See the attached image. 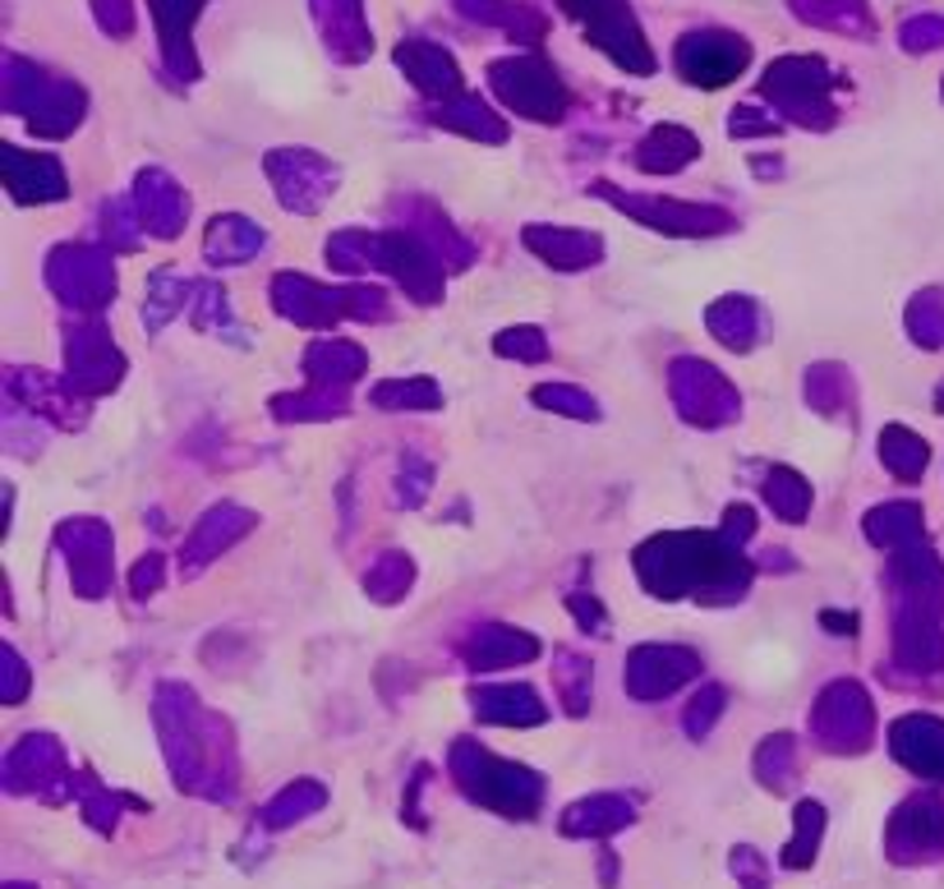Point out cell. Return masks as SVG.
Segmentation results:
<instances>
[{
	"label": "cell",
	"instance_id": "1",
	"mask_svg": "<svg viewBox=\"0 0 944 889\" xmlns=\"http://www.w3.org/2000/svg\"><path fill=\"white\" fill-rule=\"evenodd\" d=\"M636 567L654 595H696V599H738L751 580V567L738 558V544L719 535H659L650 539Z\"/></svg>",
	"mask_w": 944,
	"mask_h": 889
},
{
	"label": "cell",
	"instance_id": "2",
	"mask_svg": "<svg viewBox=\"0 0 944 889\" xmlns=\"http://www.w3.org/2000/svg\"><path fill=\"white\" fill-rule=\"evenodd\" d=\"M456 775L461 784L484 797L489 807H503V811H535V797H539V779L526 775L521 765H507V760H494L489 751H479L470 742L456 747Z\"/></svg>",
	"mask_w": 944,
	"mask_h": 889
},
{
	"label": "cell",
	"instance_id": "3",
	"mask_svg": "<svg viewBox=\"0 0 944 889\" xmlns=\"http://www.w3.org/2000/svg\"><path fill=\"white\" fill-rule=\"evenodd\" d=\"M51 286L74 310H98L115 295L111 259L102 250H88V244H60V254L51 259Z\"/></svg>",
	"mask_w": 944,
	"mask_h": 889
},
{
	"label": "cell",
	"instance_id": "4",
	"mask_svg": "<svg viewBox=\"0 0 944 889\" xmlns=\"http://www.w3.org/2000/svg\"><path fill=\"white\" fill-rule=\"evenodd\" d=\"M815 733L834 751H862L871 738V700L857 683H834L815 700Z\"/></svg>",
	"mask_w": 944,
	"mask_h": 889
},
{
	"label": "cell",
	"instance_id": "5",
	"mask_svg": "<svg viewBox=\"0 0 944 889\" xmlns=\"http://www.w3.org/2000/svg\"><path fill=\"white\" fill-rule=\"evenodd\" d=\"M673 396H678V411L691 424H706V428L738 415V392L723 383L719 370H710V364H700V360H687L673 370Z\"/></svg>",
	"mask_w": 944,
	"mask_h": 889
},
{
	"label": "cell",
	"instance_id": "6",
	"mask_svg": "<svg viewBox=\"0 0 944 889\" xmlns=\"http://www.w3.org/2000/svg\"><path fill=\"white\" fill-rule=\"evenodd\" d=\"M700 673V659L682 646H641L627 664V687L641 700H659L668 691H678Z\"/></svg>",
	"mask_w": 944,
	"mask_h": 889
},
{
	"label": "cell",
	"instance_id": "7",
	"mask_svg": "<svg viewBox=\"0 0 944 889\" xmlns=\"http://www.w3.org/2000/svg\"><path fill=\"white\" fill-rule=\"evenodd\" d=\"M60 539H65V558H70L79 595L98 599L111 580V535L98 521H74V526L60 531Z\"/></svg>",
	"mask_w": 944,
	"mask_h": 889
},
{
	"label": "cell",
	"instance_id": "8",
	"mask_svg": "<svg viewBox=\"0 0 944 889\" xmlns=\"http://www.w3.org/2000/svg\"><path fill=\"white\" fill-rule=\"evenodd\" d=\"M70 378L79 392H106L120 378V351L106 342L102 327H83L70 342Z\"/></svg>",
	"mask_w": 944,
	"mask_h": 889
},
{
	"label": "cell",
	"instance_id": "9",
	"mask_svg": "<svg viewBox=\"0 0 944 889\" xmlns=\"http://www.w3.org/2000/svg\"><path fill=\"white\" fill-rule=\"evenodd\" d=\"M250 526H254V516H250V512H235V503L212 507V512L199 521V526H194V535H190V544H185V554H180V563L203 567L212 554L231 548V539H240Z\"/></svg>",
	"mask_w": 944,
	"mask_h": 889
},
{
	"label": "cell",
	"instance_id": "10",
	"mask_svg": "<svg viewBox=\"0 0 944 889\" xmlns=\"http://www.w3.org/2000/svg\"><path fill=\"white\" fill-rule=\"evenodd\" d=\"M526 244L544 259V263H554V267H586L599 259V235L590 231H567V226H530L526 231Z\"/></svg>",
	"mask_w": 944,
	"mask_h": 889
},
{
	"label": "cell",
	"instance_id": "11",
	"mask_svg": "<svg viewBox=\"0 0 944 889\" xmlns=\"http://www.w3.org/2000/svg\"><path fill=\"white\" fill-rule=\"evenodd\" d=\"M622 208H631V218H641L659 231L673 235H714L728 231V218H710L714 208H682V203H650V199H622Z\"/></svg>",
	"mask_w": 944,
	"mask_h": 889
},
{
	"label": "cell",
	"instance_id": "12",
	"mask_svg": "<svg viewBox=\"0 0 944 889\" xmlns=\"http://www.w3.org/2000/svg\"><path fill=\"white\" fill-rule=\"evenodd\" d=\"M539 646L535 636L516 632V627H503V623H484L475 632V640L466 646V659L475 668H503V664H521V659H535Z\"/></svg>",
	"mask_w": 944,
	"mask_h": 889
},
{
	"label": "cell",
	"instance_id": "13",
	"mask_svg": "<svg viewBox=\"0 0 944 889\" xmlns=\"http://www.w3.org/2000/svg\"><path fill=\"white\" fill-rule=\"evenodd\" d=\"M475 710L484 719H498V724H539L548 715L544 700L530 687H484L475 696Z\"/></svg>",
	"mask_w": 944,
	"mask_h": 889
},
{
	"label": "cell",
	"instance_id": "14",
	"mask_svg": "<svg viewBox=\"0 0 944 889\" xmlns=\"http://www.w3.org/2000/svg\"><path fill=\"white\" fill-rule=\"evenodd\" d=\"M304 370H309V378L318 387H332V392H342L351 378L364 374V355L346 342H323L309 351V360H304Z\"/></svg>",
	"mask_w": 944,
	"mask_h": 889
},
{
	"label": "cell",
	"instance_id": "15",
	"mask_svg": "<svg viewBox=\"0 0 944 889\" xmlns=\"http://www.w3.org/2000/svg\"><path fill=\"white\" fill-rule=\"evenodd\" d=\"M254 250H263V231L245 218H222L207 226V254L217 263H245Z\"/></svg>",
	"mask_w": 944,
	"mask_h": 889
},
{
	"label": "cell",
	"instance_id": "16",
	"mask_svg": "<svg viewBox=\"0 0 944 889\" xmlns=\"http://www.w3.org/2000/svg\"><path fill=\"white\" fill-rule=\"evenodd\" d=\"M710 332L719 336V342L728 346V351H747L751 342H755V310L747 300H719L714 310H710Z\"/></svg>",
	"mask_w": 944,
	"mask_h": 889
},
{
	"label": "cell",
	"instance_id": "17",
	"mask_svg": "<svg viewBox=\"0 0 944 889\" xmlns=\"http://www.w3.org/2000/svg\"><path fill=\"white\" fill-rule=\"evenodd\" d=\"M374 406L383 411H434L443 406V392L429 378H410V383H378L374 387Z\"/></svg>",
	"mask_w": 944,
	"mask_h": 889
},
{
	"label": "cell",
	"instance_id": "18",
	"mask_svg": "<svg viewBox=\"0 0 944 889\" xmlns=\"http://www.w3.org/2000/svg\"><path fill=\"white\" fill-rule=\"evenodd\" d=\"M765 498L774 503V512H779L783 521H802L806 507H811V488H806V479H802L798 471L779 466V471L765 479Z\"/></svg>",
	"mask_w": 944,
	"mask_h": 889
},
{
	"label": "cell",
	"instance_id": "19",
	"mask_svg": "<svg viewBox=\"0 0 944 889\" xmlns=\"http://www.w3.org/2000/svg\"><path fill=\"white\" fill-rule=\"evenodd\" d=\"M535 406L544 411H562V415H576V420H595L599 406L590 402V396L581 387H567V383H544L535 387Z\"/></svg>",
	"mask_w": 944,
	"mask_h": 889
},
{
	"label": "cell",
	"instance_id": "20",
	"mask_svg": "<svg viewBox=\"0 0 944 889\" xmlns=\"http://www.w3.org/2000/svg\"><path fill=\"white\" fill-rule=\"evenodd\" d=\"M880 452H885V462H890L903 479H912V475L922 471V462H926V447H922V443H912V438H907V428H890L885 443H880Z\"/></svg>",
	"mask_w": 944,
	"mask_h": 889
},
{
	"label": "cell",
	"instance_id": "21",
	"mask_svg": "<svg viewBox=\"0 0 944 889\" xmlns=\"http://www.w3.org/2000/svg\"><path fill=\"white\" fill-rule=\"evenodd\" d=\"M498 355H511V360H521V364H539L548 355V342H544V332L539 327H511V332H498Z\"/></svg>",
	"mask_w": 944,
	"mask_h": 889
},
{
	"label": "cell",
	"instance_id": "22",
	"mask_svg": "<svg viewBox=\"0 0 944 889\" xmlns=\"http://www.w3.org/2000/svg\"><path fill=\"white\" fill-rule=\"evenodd\" d=\"M558 683H562V696H567V710L581 715L586 710V691H590V664L576 659V655H562L558 659Z\"/></svg>",
	"mask_w": 944,
	"mask_h": 889
},
{
	"label": "cell",
	"instance_id": "23",
	"mask_svg": "<svg viewBox=\"0 0 944 889\" xmlns=\"http://www.w3.org/2000/svg\"><path fill=\"white\" fill-rule=\"evenodd\" d=\"M912 526H917V516L907 512V503H894V507H885V512L866 516V535L880 539V544H885V539H899V535L912 531Z\"/></svg>",
	"mask_w": 944,
	"mask_h": 889
},
{
	"label": "cell",
	"instance_id": "24",
	"mask_svg": "<svg viewBox=\"0 0 944 889\" xmlns=\"http://www.w3.org/2000/svg\"><path fill=\"white\" fill-rule=\"evenodd\" d=\"M723 710V691L719 687H706L696 700H691V710H687V724H691V733L700 738V733H710V724H714V715Z\"/></svg>",
	"mask_w": 944,
	"mask_h": 889
},
{
	"label": "cell",
	"instance_id": "25",
	"mask_svg": "<svg viewBox=\"0 0 944 889\" xmlns=\"http://www.w3.org/2000/svg\"><path fill=\"white\" fill-rule=\"evenodd\" d=\"M571 608H576V613H581V627H590L595 636H608V623H603V608H599L595 599H581V595H576V599H571Z\"/></svg>",
	"mask_w": 944,
	"mask_h": 889
},
{
	"label": "cell",
	"instance_id": "26",
	"mask_svg": "<svg viewBox=\"0 0 944 889\" xmlns=\"http://www.w3.org/2000/svg\"><path fill=\"white\" fill-rule=\"evenodd\" d=\"M158 572H162V558H143L139 572H134V595L158 590Z\"/></svg>",
	"mask_w": 944,
	"mask_h": 889
},
{
	"label": "cell",
	"instance_id": "27",
	"mask_svg": "<svg viewBox=\"0 0 944 889\" xmlns=\"http://www.w3.org/2000/svg\"><path fill=\"white\" fill-rule=\"evenodd\" d=\"M0 655H6V668H10V687H6V700H19V696H23V687H28V673L19 668L14 650H0Z\"/></svg>",
	"mask_w": 944,
	"mask_h": 889
}]
</instances>
